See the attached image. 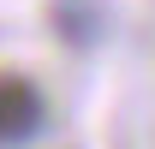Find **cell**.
Wrapping results in <instances>:
<instances>
[{
    "instance_id": "1",
    "label": "cell",
    "mask_w": 155,
    "mask_h": 149,
    "mask_svg": "<svg viewBox=\"0 0 155 149\" xmlns=\"http://www.w3.org/2000/svg\"><path fill=\"white\" fill-rule=\"evenodd\" d=\"M42 113H48V101H42V90L24 72H0V143H24L42 125Z\"/></svg>"
}]
</instances>
